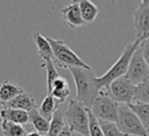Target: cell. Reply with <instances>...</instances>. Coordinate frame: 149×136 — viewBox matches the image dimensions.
<instances>
[{"mask_svg":"<svg viewBox=\"0 0 149 136\" xmlns=\"http://www.w3.org/2000/svg\"><path fill=\"white\" fill-rule=\"evenodd\" d=\"M23 92H24L23 88L19 84H16L14 81L5 80V81L0 83V103L1 105L7 103Z\"/></svg>","mask_w":149,"mask_h":136,"instance_id":"14","label":"cell"},{"mask_svg":"<svg viewBox=\"0 0 149 136\" xmlns=\"http://www.w3.org/2000/svg\"><path fill=\"white\" fill-rule=\"evenodd\" d=\"M29 123L34 127L35 131L38 133L41 136H47L50 128V121L42 116L38 109H33L29 112Z\"/></svg>","mask_w":149,"mask_h":136,"instance_id":"15","label":"cell"},{"mask_svg":"<svg viewBox=\"0 0 149 136\" xmlns=\"http://www.w3.org/2000/svg\"><path fill=\"white\" fill-rule=\"evenodd\" d=\"M58 106H59V103L56 101V99H55L52 95L48 94V95L42 100V102H41V105H40V107H38V112H40V114H41L42 116H44L47 120L51 121L54 114L58 110Z\"/></svg>","mask_w":149,"mask_h":136,"instance_id":"16","label":"cell"},{"mask_svg":"<svg viewBox=\"0 0 149 136\" xmlns=\"http://www.w3.org/2000/svg\"><path fill=\"white\" fill-rule=\"evenodd\" d=\"M33 41L36 45L40 57L44 62H48V60L54 62V52H52V48H51V44H50L48 37H44L41 33H34Z\"/></svg>","mask_w":149,"mask_h":136,"instance_id":"13","label":"cell"},{"mask_svg":"<svg viewBox=\"0 0 149 136\" xmlns=\"http://www.w3.org/2000/svg\"><path fill=\"white\" fill-rule=\"evenodd\" d=\"M0 129H1V134L2 136H26V129L23 128V126L16 124V123H12L8 121H2L0 123Z\"/></svg>","mask_w":149,"mask_h":136,"instance_id":"20","label":"cell"},{"mask_svg":"<svg viewBox=\"0 0 149 136\" xmlns=\"http://www.w3.org/2000/svg\"><path fill=\"white\" fill-rule=\"evenodd\" d=\"M88 131H90V136H105L99 120L93 115L90 108H88Z\"/></svg>","mask_w":149,"mask_h":136,"instance_id":"24","label":"cell"},{"mask_svg":"<svg viewBox=\"0 0 149 136\" xmlns=\"http://www.w3.org/2000/svg\"><path fill=\"white\" fill-rule=\"evenodd\" d=\"M140 48H141V50H142L143 58H144V60H146V63H147V65H148V67H149V37L146 38L144 41H142Z\"/></svg>","mask_w":149,"mask_h":136,"instance_id":"26","label":"cell"},{"mask_svg":"<svg viewBox=\"0 0 149 136\" xmlns=\"http://www.w3.org/2000/svg\"><path fill=\"white\" fill-rule=\"evenodd\" d=\"M119 129L133 136H148L149 133L137 117V115L127 106V105H119V121H118Z\"/></svg>","mask_w":149,"mask_h":136,"instance_id":"6","label":"cell"},{"mask_svg":"<svg viewBox=\"0 0 149 136\" xmlns=\"http://www.w3.org/2000/svg\"><path fill=\"white\" fill-rule=\"evenodd\" d=\"M99 122H100V126H101V129L105 136H129L122 133L119 129L118 124L114 122H107V121H99Z\"/></svg>","mask_w":149,"mask_h":136,"instance_id":"23","label":"cell"},{"mask_svg":"<svg viewBox=\"0 0 149 136\" xmlns=\"http://www.w3.org/2000/svg\"><path fill=\"white\" fill-rule=\"evenodd\" d=\"M127 106L137 115V117L140 119V121L142 122V124L144 126L147 131L149 133V103L132 102Z\"/></svg>","mask_w":149,"mask_h":136,"instance_id":"18","label":"cell"},{"mask_svg":"<svg viewBox=\"0 0 149 136\" xmlns=\"http://www.w3.org/2000/svg\"><path fill=\"white\" fill-rule=\"evenodd\" d=\"M79 8L83 16V20L85 23H92L97 19L99 14L98 7L90 0H80L79 1Z\"/></svg>","mask_w":149,"mask_h":136,"instance_id":"17","label":"cell"},{"mask_svg":"<svg viewBox=\"0 0 149 136\" xmlns=\"http://www.w3.org/2000/svg\"><path fill=\"white\" fill-rule=\"evenodd\" d=\"M68 127L80 136H90L88 131V108L76 98L71 99L64 113Z\"/></svg>","mask_w":149,"mask_h":136,"instance_id":"4","label":"cell"},{"mask_svg":"<svg viewBox=\"0 0 149 136\" xmlns=\"http://www.w3.org/2000/svg\"><path fill=\"white\" fill-rule=\"evenodd\" d=\"M133 102H144L149 103V77L142 81L141 84L136 85L135 87V95Z\"/></svg>","mask_w":149,"mask_h":136,"instance_id":"21","label":"cell"},{"mask_svg":"<svg viewBox=\"0 0 149 136\" xmlns=\"http://www.w3.org/2000/svg\"><path fill=\"white\" fill-rule=\"evenodd\" d=\"M142 41H144V40H142V38H135L134 42L129 43L123 49V51L120 55V57L118 58V60L102 76L97 77V84H98V87L100 88V91H107L108 86L115 79L126 76V73L128 71V66H129L130 59H132L134 52L136 51V49L142 43Z\"/></svg>","mask_w":149,"mask_h":136,"instance_id":"2","label":"cell"},{"mask_svg":"<svg viewBox=\"0 0 149 136\" xmlns=\"http://www.w3.org/2000/svg\"><path fill=\"white\" fill-rule=\"evenodd\" d=\"M69 71L76 85V99L86 108H91L93 101L101 92L98 87L94 71L92 69L87 70L81 67H70Z\"/></svg>","mask_w":149,"mask_h":136,"instance_id":"1","label":"cell"},{"mask_svg":"<svg viewBox=\"0 0 149 136\" xmlns=\"http://www.w3.org/2000/svg\"><path fill=\"white\" fill-rule=\"evenodd\" d=\"M2 108H13V109H19V110H24V112H30L33 109H36V101L34 96L29 93H21L13 100H10L7 103H2Z\"/></svg>","mask_w":149,"mask_h":136,"instance_id":"11","label":"cell"},{"mask_svg":"<svg viewBox=\"0 0 149 136\" xmlns=\"http://www.w3.org/2000/svg\"><path fill=\"white\" fill-rule=\"evenodd\" d=\"M0 119L2 121H8L12 123L24 126V124L29 123V113L24 112V110L13 109V108H1L0 109Z\"/></svg>","mask_w":149,"mask_h":136,"instance_id":"12","label":"cell"},{"mask_svg":"<svg viewBox=\"0 0 149 136\" xmlns=\"http://www.w3.org/2000/svg\"><path fill=\"white\" fill-rule=\"evenodd\" d=\"M134 27L136 38L146 40L149 37V0L140 1L134 12Z\"/></svg>","mask_w":149,"mask_h":136,"instance_id":"9","label":"cell"},{"mask_svg":"<svg viewBox=\"0 0 149 136\" xmlns=\"http://www.w3.org/2000/svg\"><path fill=\"white\" fill-rule=\"evenodd\" d=\"M126 77L134 85L141 84L142 81H144L149 77V67H148V65L143 58V53H142V50L140 46L136 49V51L134 52V55L130 59Z\"/></svg>","mask_w":149,"mask_h":136,"instance_id":"8","label":"cell"},{"mask_svg":"<svg viewBox=\"0 0 149 136\" xmlns=\"http://www.w3.org/2000/svg\"><path fill=\"white\" fill-rule=\"evenodd\" d=\"M50 95H52L56 101L61 105L63 102H65V100L68 99V96L70 95V86L68 87H63V88H56L52 90V92L50 93Z\"/></svg>","mask_w":149,"mask_h":136,"instance_id":"25","label":"cell"},{"mask_svg":"<svg viewBox=\"0 0 149 136\" xmlns=\"http://www.w3.org/2000/svg\"><path fill=\"white\" fill-rule=\"evenodd\" d=\"M41 67H44L45 71H47V86H48V94H49L51 92V88H52L54 83L59 77V74H58L57 69H56V65H55V63L52 60L44 62L43 64H41Z\"/></svg>","mask_w":149,"mask_h":136,"instance_id":"22","label":"cell"},{"mask_svg":"<svg viewBox=\"0 0 149 136\" xmlns=\"http://www.w3.org/2000/svg\"><path fill=\"white\" fill-rule=\"evenodd\" d=\"M58 136H76V133H73L68 126L62 130V133L58 135Z\"/></svg>","mask_w":149,"mask_h":136,"instance_id":"27","label":"cell"},{"mask_svg":"<svg viewBox=\"0 0 149 136\" xmlns=\"http://www.w3.org/2000/svg\"><path fill=\"white\" fill-rule=\"evenodd\" d=\"M135 87L126 76L115 79L107 88L108 95L119 105H129L134 101Z\"/></svg>","mask_w":149,"mask_h":136,"instance_id":"7","label":"cell"},{"mask_svg":"<svg viewBox=\"0 0 149 136\" xmlns=\"http://www.w3.org/2000/svg\"><path fill=\"white\" fill-rule=\"evenodd\" d=\"M91 112L99 121L118 123L119 103H116L106 91H101L91 106Z\"/></svg>","mask_w":149,"mask_h":136,"instance_id":"5","label":"cell"},{"mask_svg":"<svg viewBox=\"0 0 149 136\" xmlns=\"http://www.w3.org/2000/svg\"><path fill=\"white\" fill-rule=\"evenodd\" d=\"M26 136H41L38 133H36L35 130L34 131H30V133H27V135Z\"/></svg>","mask_w":149,"mask_h":136,"instance_id":"28","label":"cell"},{"mask_svg":"<svg viewBox=\"0 0 149 136\" xmlns=\"http://www.w3.org/2000/svg\"><path fill=\"white\" fill-rule=\"evenodd\" d=\"M62 16L65 21V23L71 28L76 29L79 27H83L86 24L83 20L80 8H79V1H72L70 5L62 8Z\"/></svg>","mask_w":149,"mask_h":136,"instance_id":"10","label":"cell"},{"mask_svg":"<svg viewBox=\"0 0 149 136\" xmlns=\"http://www.w3.org/2000/svg\"><path fill=\"white\" fill-rule=\"evenodd\" d=\"M65 120L66 119H65L64 113L58 109L54 114V116L50 121V128H49V133H48L47 136H58L62 133V130L66 127Z\"/></svg>","mask_w":149,"mask_h":136,"instance_id":"19","label":"cell"},{"mask_svg":"<svg viewBox=\"0 0 149 136\" xmlns=\"http://www.w3.org/2000/svg\"><path fill=\"white\" fill-rule=\"evenodd\" d=\"M52 52H54V63L56 66L63 67V69H70V67H81L90 70L91 66L84 62L63 40H57L52 37H48Z\"/></svg>","mask_w":149,"mask_h":136,"instance_id":"3","label":"cell"}]
</instances>
